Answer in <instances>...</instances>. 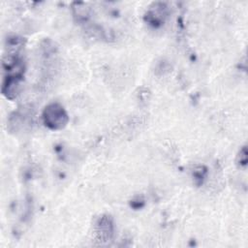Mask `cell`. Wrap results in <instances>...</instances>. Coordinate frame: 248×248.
I'll list each match as a JSON object with an SVG mask.
<instances>
[{
  "mask_svg": "<svg viewBox=\"0 0 248 248\" xmlns=\"http://www.w3.org/2000/svg\"><path fill=\"white\" fill-rule=\"evenodd\" d=\"M42 117L44 124L48 129L54 131L64 129L69 122L68 113L59 103H50L46 106Z\"/></svg>",
  "mask_w": 248,
  "mask_h": 248,
  "instance_id": "1",
  "label": "cell"
},
{
  "mask_svg": "<svg viewBox=\"0 0 248 248\" xmlns=\"http://www.w3.org/2000/svg\"><path fill=\"white\" fill-rule=\"evenodd\" d=\"M113 232H114V226L110 216L104 215L97 221L95 232H96L97 238L101 242H107L110 240L113 235Z\"/></svg>",
  "mask_w": 248,
  "mask_h": 248,
  "instance_id": "2",
  "label": "cell"
},
{
  "mask_svg": "<svg viewBox=\"0 0 248 248\" xmlns=\"http://www.w3.org/2000/svg\"><path fill=\"white\" fill-rule=\"evenodd\" d=\"M29 114L26 111L17 110L10 115L8 126L9 130L14 133H17L29 125Z\"/></svg>",
  "mask_w": 248,
  "mask_h": 248,
  "instance_id": "3",
  "label": "cell"
},
{
  "mask_svg": "<svg viewBox=\"0 0 248 248\" xmlns=\"http://www.w3.org/2000/svg\"><path fill=\"white\" fill-rule=\"evenodd\" d=\"M166 16V7L164 4H155V10H150L147 15V21L156 26L164 22V17Z\"/></svg>",
  "mask_w": 248,
  "mask_h": 248,
  "instance_id": "4",
  "label": "cell"
},
{
  "mask_svg": "<svg viewBox=\"0 0 248 248\" xmlns=\"http://www.w3.org/2000/svg\"><path fill=\"white\" fill-rule=\"evenodd\" d=\"M75 16H78V21H84L89 16V9L86 8L83 4H77V7L74 8Z\"/></svg>",
  "mask_w": 248,
  "mask_h": 248,
  "instance_id": "5",
  "label": "cell"
},
{
  "mask_svg": "<svg viewBox=\"0 0 248 248\" xmlns=\"http://www.w3.org/2000/svg\"><path fill=\"white\" fill-rule=\"evenodd\" d=\"M205 168L204 167H199V169L195 170L193 171V175H194V178H195V181L197 184H201L202 182V179L204 178V175H205Z\"/></svg>",
  "mask_w": 248,
  "mask_h": 248,
  "instance_id": "6",
  "label": "cell"
},
{
  "mask_svg": "<svg viewBox=\"0 0 248 248\" xmlns=\"http://www.w3.org/2000/svg\"><path fill=\"white\" fill-rule=\"evenodd\" d=\"M236 162L240 167H245L247 165V149H246V146H243L242 149L239 151V153L237 155Z\"/></svg>",
  "mask_w": 248,
  "mask_h": 248,
  "instance_id": "7",
  "label": "cell"
}]
</instances>
